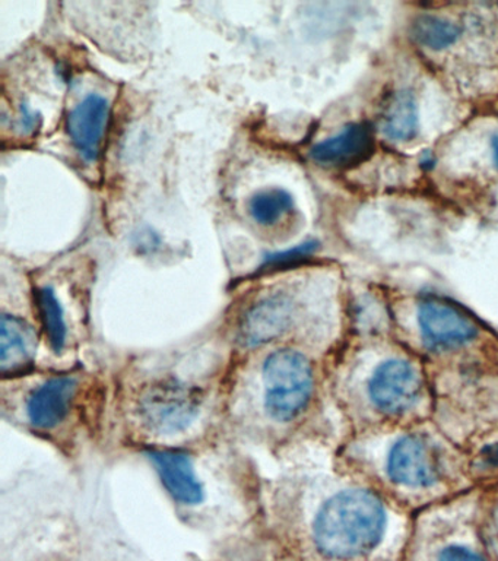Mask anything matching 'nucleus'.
Returning <instances> with one entry per match:
<instances>
[{"mask_svg":"<svg viewBox=\"0 0 498 561\" xmlns=\"http://www.w3.org/2000/svg\"><path fill=\"white\" fill-rule=\"evenodd\" d=\"M379 126L389 139H413L418 130V108L414 95L408 91L389 95L380 107Z\"/></svg>","mask_w":498,"mask_h":561,"instance_id":"nucleus-13","label":"nucleus"},{"mask_svg":"<svg viewBox=\"0 0 498 561\" xmlns=\"http://www.w3.org/2000/svg\"><path fill=\"white\" fill-rule=\"evenodd\" d=\"M265 407L278 421H290L308 407L313 392V368L299 351H274L262 368Z\"/></svg>","mask_w":498,"mask_h":561,"instance_id":"nucleus-2","label":"nucleus"},{"mask_svg":"<svg viewBox=\"0 0 498 561\" xmlns=\"http://www.w3.org/2000/svg\"><path fill=\"white\" fill-rule=\"evenodd\" d=\"M247 209L257 226L274 227L294 209V197L282 187L260 188L248 199Z\"/></svg>","mask_w":498,"mask_h":561,"instance_id":"nucleus-14","label":"nucleus"},{"mask_svg":"<svg viewBox=\"0 0 498 561\" xmlns=\"http://www.w3.org/2000/svg\"><path fill=\"white\" fill-rule=\"evenodd\" d=\"M200 390L173 379H161L147 386L138 399L142 424L155 434H174L189 427L199 414Z\"/></svg>","mask_w":498,"mask_h":561,"instance_id":"nucleus-3","label":"nucleus"},{"mask_svg":"<svg viewBox=\"0 0 498 561\" xmlns=\"http://www.w3.org/2000/svg\"><path fill=\"white\" fill-rule=\"evenodd\" d=\"M111 105L103 95L90 92L69 112L67 131L73 148L85 161H97L106 135Z\"/></svg>","mask_w":498,"mask_h":561,"instance_id":"nucleus-8","label":"nucleus"},{"mask_svg":"<svg viewBox=\"0 0 498 561\" xmlns=\"http://www.w3.org/2000/svg\"><path fill=\"white\" fill-rule=\"evenodd\" d=\"M296 307L286 294H273L248 307L239 327V340L256 348L277 340L291 328Z\"/></svg>","mask_w":498,"mask_h":561,"instance_id":"nucleus-7","label":"nucleus"},{"mask_svg":"<svg viewBox=\"0 0 498 561\" xmlns=\"http://www.w3.org/2000/svg\"><path fill=\"white\" fill-rule=\"evenodd\" d=\"M387 472L396 484L426 489L439 480L440 463L437 451L426 438L402 437L389 454Z\"/></svg>","mask_w":498,"mask_h":561,"instance_id":"nucleus-6","label":"nucleus"},{"mask_svg":"<svg viewBox=\"0 0 498 561\" xmlns=\"http://www.w3.org/2000/svg\"><path fill=\"white\" fill-rule=\"evenodd\" d=\"M36 302L38 318H40L47 341H49L51 350L59 354L67 344L68 337V324L65 320L63 307L51 287L37 289Z\"/></svg>","mask_w":498,"mask_h":561,"instance_id":"nucleus-15","label":"nucleus"},{"mask_svg":"<svg viewBox=\"0 0 498 561\" xmlns=\"http://www.w3.org/2000/svg\"><path fill=\"white\" fill-rule=\"evenodd\" d=\"M493 149H494V157H496V162H497V165H498V135L494 136Z\"/></svg>","mask_w":498,"mask_h":561,"instance_id":"nucleus-22","label":"nucleus"},{"mask_svg":"<svg viewBox=\"0 0 498 561\" xmlns=\"http://www.w3.org/2000/svg\"><path fill=\"white\" fill-rule=\"evenodd\" d=\"M480 460L488 469H498V443L484 447L480 451Z\"/></svg>","mask_w":498,"mask_h":561,"instance_id":"nucleus-20","label":"nucleus"},{"mask_svg":"<svg viewBox=\"0 0 498 561\" xmlns=\"http://www.w3.org/2000/svg\"><path fill=\"white\" fill-rule=\"evenodd\" d=\"M386 526V512L374 494L344 491L327 500L314 520L313 537L327 559L348 560L378 546Z\"/></svg>","mask_w":498,"mask_h":561,"instance_id":"nucleus-1","label":"nucleus"},{"mask_svg":"<svg viewBox=\"0 0 498 561\" xmlns=\"http://www.w3.org/2000/svg\"><path fill=\"white\" fill-rule=\"evenodd\" d=\"M15 125L16 130H19L21 135H34L42 125V116L36 110L30 107L27 103H21Z\"/></svg>","mask_w":498,"mask_h":561,"instance_id":"nucleus-18","label":"nucleus"},{"mask_svg":"<svg viewBox=\"0 0 498 561\" xmlns=\"http://www.w3.org/2000/svg\"><path fill=\"white\" fill-rule=\"evenodd\" d=\"M374 151L373 131L364 123H352L338 135L314 145L310 157L319 165L345 169L360 164Z\"/></svg>","mask_w":498,"mask_h":561,"instance_id":"nucleus-9","label":"nucleus"},{"mask_svg":"<svg viewBox=\"0 0 498 561\" xmlns=\"http://www.w3.org/2000/svg\"><path fill=\"white\" fill-rule=\"evenodd\" d=\"M37 336L25 320L3 314L0 320V371L15 375L27 370L36 357Z\"/></svg>","mask_w":498,"mask_h":561,"instance_id":"nucleus-12","label":"nucleus"},{"mask_svg":"<svg viewBox=\"0 0 498 561\" xmlns=\"http://www.w3.org/2000/svg\"><path fill=\"white\" fill-rule=\"evenodd\" d=\"M317 245V241L309 240L296 245V248L282 250V252L266 254L264 263H262V270L277 271L279 267L296 265V263L312 256V254L316 252Z\"/></svg>","mask_w":498,"mask_h":561,"instance_id":"nucleus-17","label":"nucleus"},{"mask_svg":"<svg viewBox=\"0 0 498 561\" xmlns=\"http://www.w3.org/2000/svg\"><path fill=\"white\" fill-rule=\"evenodd\" d=\"M78 381L72 376H56L38 386L27 399V419L36 428L51 430L67 419Z\"/></svg>","mask_w":498,"mask_h":561,"instance_id":"nucleus-10","label":"nucleus"},{"mask_svg":"<svg viewBox=\"0 0 498 561\" xmlns=\"http://www.w3.org/2000/svg\"><path fill=\"white\" fill-rule=\"evenodd\" d=\"M440 561H485L483 557L471 551L470 548L453 546L441 552Z\"/></svg>","mask_w":498,"mask_h":561,"instance_id":"nucleus-19","label":"nucleus"},{"mask_svg":"<svg viewBox=\"0 0 498 561\" xmlns=\"http://www.w3.org/2000/svg\"><path fill=\"white\" fill-rule=\"evenodd\" d=\"M494 538H496L497 548H498V507H497L496 515H494Z\"/></svg>","mask_w":498,"mask_h":561,"instance_id":"nucleus-21","label":"nucleus"},{"mask_svg":"<svg viewBox=\"0 0 498 561\" xmlns=\"http://www.w3.org/2000/svg\"><path fill=\"white\" fill-rule=\"evenodd\" d=\"M461 34L458 25L436 15H421L414 21L413 35L424 47L443 50L456 43Z\"/></svg>","mask_w":498,"mask_h":561,"instance_id":"nucleus-16","label":"nucleus"},{"mask_svg":"<svg viewBox=\"0 0 498 561\" xmlns=\"http://www.w3.org/2000/svg\"><path fill=\"white\" fill-rule=\"evenodd\" d=\"M422 389L421 375L413 363L391 359L374 371L370 380V397L386 414H401L417 401Z\"/></svg>","mask_w":498,"mask_h":561,"instance_id":"nucleus-4","label":"nucleus"},{"mask_svg":"<svg viewBox=\"0 0 498 561\" xmlns=\"http://www.w3.org/2000/svg\"><path fill=\"white\" fill-rule=\"evenodd\" d=\"M152 460L165 490L177 503L196 506L205 497L202 482L196 476L189 455L181 450H151Z\"/></svg>","mask_w":498,"mask_h":561,"instance_id":"nucleus-11","label":"nucleus"},{"mask_svg":"<svg viewBox=\"0 0 498 561\" xmlns=\"http://www.w3.org/2000/svg\"><path fill=\"white\" fill-rule=\"evenodd\" d=\"M418 322L424 341L439 350L465 345L478 331L470 316L439 298H428L419 305Z\"/></svg>","mask_w":498,"mask_h":561,"instance_id":"nucleus-5","label":"nucleus"}]
</instances>
